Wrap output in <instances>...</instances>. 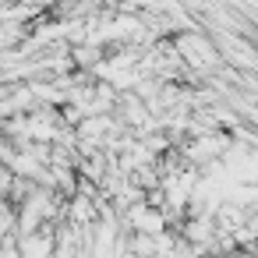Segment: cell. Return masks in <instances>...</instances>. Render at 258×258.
<instances>
[{
  "label": "cell",
  "instance_id": "1",
  "mask_svg": "<svg viewBox=\"0 0 258 258\" xmlns=\"http://www.w3.org/2000/svg\"><path fill=\"white\" fill-rule=\"evenodd\" d=\"M53 230L43 226L36 233H25L18 237V258H53Z\"/></svg>",
  "mask_w": 258,
  "mask_h": 258
}]
</instances>
